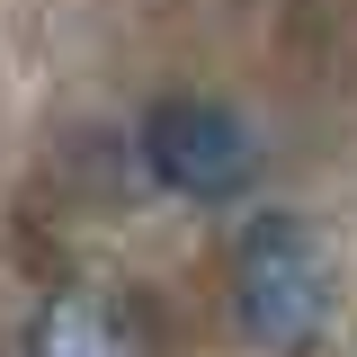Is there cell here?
Instances as JSON below:
<instances>
[{"label":"cell","mask_w":357,"mask_h":357,"mask_svg":"<svg viewBox=\"0 0 357 357\" xmlns=\"http://www.w3.org/2000/svg\"><path fill=\"white\" fill-rule=\"evenodd\" d=\"M143 170L188 206H232L259 178V134L215 98H161L143 116Z\"/></svg>","instance_id":"2"},{"label":"cell","mask_w":357,"mask_h":357,"mask_svg":"<svg viewBox=\"0 0 357 357\" xmlns=\"http://www.w3.org/2000/svg\"><path fill=\"white\" fill-rule=\"evenodd\" d=\"M27 357H134V331L98 304V295L63 286V295L27 321Z\"/></svg>","instance_id":"3"},{"label":"cell","mask_w":357,"mask_h":357,"mask_svg":"<svg viewBox=\"0 0 357 357\" xmlns=\"http://www.w3.org/2000/svg\"><path fill=\"white\" fill-rule=\"evenodd\" d=\"M331 312H340V268L321 250V232L286 206L250 215L241 241H232V321H241V340L268 357H304V349H321Z\"/></svg>","instance_id":"1"}]
</instances>
